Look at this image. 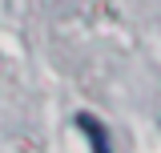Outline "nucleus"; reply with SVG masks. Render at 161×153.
I'll return each instance as SVG.
<instances>
[{
    "label": "nucleus",
    "mask_w": 161,
    "mask_h": 153,
    "mask_svg": "<svg viewBox=\"0 0 161 153\" xmlns=\"http://www.w3.org/2000/svg\"><path fill=\"white\" fill-rule=\"evenodd\" d=\"M77 129L89 137V149H93V153H113V145H109V133H105V125H101L97 117L77 113Z\"/></svg>",
    "instance_id": "nucleus-1"
}]
</instances>
